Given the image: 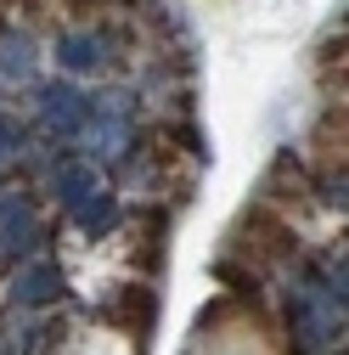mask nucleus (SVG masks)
<instances>
[{
  "label": "nucleus",
  "instance_id": "nucleus-1",
  "mask_svg": "<svg viewBox=\"0 0 349 355\" xmlns=\"http://www.w3.org/2000/svg\"><path fill=\"white\" fill-rule=\"evenodd\" d=\"M113 322H124L136 338H147V322H152V288H124V299L113 304Z\"/></svg>",
  "mask_w": 349,
  "mask_h": 355
},
{
  "label": "nucleus",
  "instance_id": "nucleus-2",
  "mask_svg": "<svg viewBox=\"0 0 349 355\" xmlns=\"http://www.w3.org/2000/svg\"><path fill=\"white\" fill-rule=\"evenodd\" d=\"M23 6H39V0H23Z\"/></svg>",
  "mask_w": 349,
  "mask_h": 355
}]
</instances>
